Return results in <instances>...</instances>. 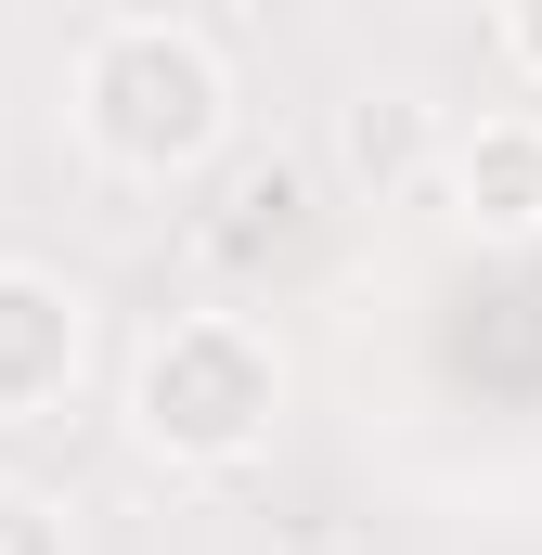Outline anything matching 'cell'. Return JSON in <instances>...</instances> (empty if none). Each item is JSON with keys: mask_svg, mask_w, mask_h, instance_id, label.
<instances>
[{"mask_svg": "<svg viewBox=\"0 0 542 555\" xmlns=\"http://www.w3.org/2000/svg\"><path fill=\"white\" fill-rule=\"evenodd\" d=\"M78 142L117 181H207L233 142V65L181 13H117L78 52Z\"/></svg>", "mask_w": 542, "mask_h": 555, "instance_id": "6da1fadb", "label": "cell"}, {"mask_svg": "<svg viewBox=\"0 0 542 555\" xmlns=\"http://www.w3.org/2000/svg\"><path fill=\"white\" fill-rule=\"evenodd\" d=\"M0 555H65V504L26 491V478H0Z\"/></svg>", "mask_w": 542, "mask_h": 555, "instance_id": "52a82bcc", "label": "cell"}, {"mask_svg": "<svg viewBox=\"0 0 542 555\" xmlns=\"http://www.w3.org/2000/svg\"><path fill=\"white\" fill-rule=\"evenodd\" d=\"M491 26H504V65H517V78H530V91H542V0H504Z\"/></svg>", "mask_w": 542, "mask_h": 555, "instance_id": "ba28073f", "label": "cell"}, {"mask_svg": "<svg viewBox=\"0 0 542 555\" xmlns=\"http://www.w3.org/2000/svg\"><path fill=\"white\" fill-rule=\"evenodd\" d=\"M91 375V297L39 259H0V426H52Z\"/></svg>", "mask_w": 542, "mask_h": 555, "instance_id": "3957f363", "label": "cell"}, {"mask_svg": "<svg viewBox=\"0 0 542 555\" xmlns=\"http://www.w3.org/2000/svg\"><path fill=\"white\" fill-rule=\"evenodd\" d=\"M233 207H246V220H220V259H284V246H297V233H310V194H297V168H259V181H233Z\"/></svg>", "mask_w": 542, "mask_h": 555, "instance_id": "8992f818", "label": "cell"}, {"mask_svg": "<svg viewBox=\"0 0 542 555\" xmlns=\"http://www.w3.org/2000/svg\"><path fill=\"white\" fill-rule=\"evenodd\" d=\"M336 155H349V181H375V194H413L439 155H452V130L413 104V91H375V104H349V130H336Z\"/></svg>", "mask_w": 542, "mask_h": 555, "instance_id": "5b68a950", "label": "cell"}, {"mask_svg": "<svg viewBox=\"0 0 542 555\" xmlns=\"http://www.w3.org/2000/svg\"><path fill=\"white\" fill-rule=\"evenodd\" d=\"M271 414H284V349H271L246 310H181L155 323L130 362V439L181 478H233L271 452Z\"/></svg>", "mask_w": 542, "mask_h": 555, "instance_id": "7a4b0ae2", "label": "cell"}, {"mask_svg": "<svg viewBox=\"0 0 542 555\" xmlns=\"http://www.w3.org/2000/svg\"><path fill=\"white\" fill-rule=\"evenodd\" d=\"M439 181H452V220H465V233L530 246L542 233V117H478V130H452Z\"/></svg>", "mask_w": 542, "mask_h": 555, "instance_id": "277c9868", "label": "cell"}]
</instances>
